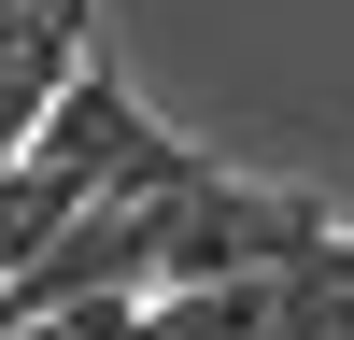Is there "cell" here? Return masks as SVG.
<instances>
[{"mask_svg":"<svg viewBox=\"0 0 354 340\" xmlns=\"http://www.w3.org/2000/svg\"><path fill=\"white\" fill-rule=\"evenodd\" d=\"M128 213V283L170 298V283H255L298 270L312 241H340V213L312 185H241V170H198L185 198H113Z\"/></svg>","mask_w":354,"mask_h":340,"instance_id":"1","label":"cell"}]
</instances>
